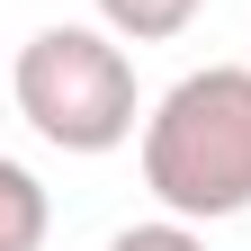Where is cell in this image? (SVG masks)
Instances as JSON below:
<instances>
[{
  "label": "cell",
  "instance_id": "cell-1",
  "mask_svg": "<svg viewBox=\"0 0 251 251\" xmlns=\"http://www.w3.org/2000/svg\"><path fill=\"white\" fill-rule=\"evenodd\" d=\"M144 188L162 215L225 225L251 215V63H206L144 117Z\"/></svg>",
  "mask_w": 251,
  "mask_h": 251
},
{
  "label": "cell",
  "instance_id": "cell-2",
  "mask_svg": "<svg viewBox=\"0 0 251 251\" xmlns=\"http://www.w3.org/2000/svg\"><path fill=\"white\" fill-rule=\"evenodd\" d=\"M9 108L54 152H117L135 135V63L108 27H36L9 63Z\"/></svg>",
  "mask_w": 251,
  "mask_h": 251
},
{
  "label": "cell",
  "instance_id": "cell-3",
  "mask_svg": "<svg viewBox=\"0 0 251 251\" xmlns=\"http://www.w3.org/2000/svg\"><path fill=\"white\" fill-rule=\"evenodd\" d=\"M45 233H54V198H45V179L27 171V162H9V152H0V251H45Z\"/></svg>",
  "mask_w": 251,
  "mask_h": 251
},
{
  "label": "cell",
  "instance_id": "cell-4",
  "mask_svg": "<svg viewBox=\"0 0 251 251\" xmlns=\"http://www.w3.org/2000/svg\"><path fill=\"white\" fill-rule=\"evenodd\" d=\"M198 9H206V0H99V27L126 36V45H171Z\"/></svg>",
  "mask_w": 251,
  "mask_h": 251
},
{
  "label": "cell",
  "instance_id": "cell-5",
  "mask_svg": "<svg viewBox=\"0 0 251 251\" xmlns=\"http://www.w3.org/2000/svg\"><path fill=\"white\" fill-rule=\"evenodd\" d=\"M108 251H206V233L188 225V215H152V225H126V233H108Z\"/></svg>",
  "mask_w": 251,
  "mask_h": 251
},
{
  "label": "cell",
  "instance_id": "cell-6",
  "mask_svg": "<svg viewBox=\"0 0 251 251\" xmlns=\"http://www.w3.org/2000/svg\"><path fill=\"white\" fill-rule=\"evenodd\" d=\"M0 108H9V72H0Z\"/></svg>",
  "mask_w": 251,
  "mask_h": 251
}]
</instances>
